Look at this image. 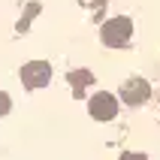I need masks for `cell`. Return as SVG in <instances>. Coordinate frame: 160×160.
<instances>
[{"instance_id":"7a4b0ae2","label":"cell","mask_w":160,"mask_h":160,"mask_svg":"<svg viewBox=\"0 0 160 160\" xmlns=\"http://www.w3.org/2000/svg\"><path fill=\"white\" fill-rule=\"evenodd\" d=\"M124 160H145V157H139V154H127Z\"/></svg>"},{"instance_id":"6da1fadb","label":"cell","mask_w":160,"mask_h":160,"mask_svg":"<svg viewBox=\"0 0 160 160\" xmlns=\"http://www.w3.org/2000/svg\"><path fill=\"white\" fill-rule=\"evenodd\" d=\"M112 109H109V100H100V106H97V115H109Z\"/></svg>"}]
</instances>
